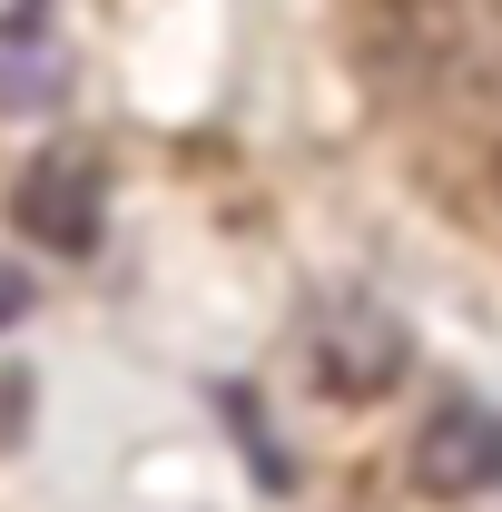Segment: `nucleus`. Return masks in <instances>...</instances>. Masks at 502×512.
I'll list each match as a JSON object with an SVG mask.
<instances>
[{
    "instance_id": "f257e3e1",
    "label": "nucleus",
    "mask_w": 502,
    "mask_h": 512,
    "mask_svg": "<svg viewBox=\"0 0 502 512\" xmlns=\"http://www.w3.org/2000/svg\"><path fill=\"white\" fill-rule=\"evenodd\" d=\"M414 483L434 493V503H483L502 493V414L493 404H443L424 414V434H414Z\"/></svg>"
},
{
    "instance_id": "f03ea898",
    "label": "nucleus",
    "mask_w": 502,
    "mask_h": 512,
    "mask_svg": "<svg viewBox=\"0 0 502 512\" xmlns=\"http://www.w3.org/2000/svg\"><path fill=\"white\" fill-rule=\"evenodd\" d=\"M404 365H414V335L384 316V306H335L325 335H315V375H325V394L375 404V394L404 384Z\"/></svg>"
},
{
    "instance_id": "7ed1b4c3",
    "label": "nucleus",
    "mask_w": 502,
    "mask_h": 512,
    "mask_svg": "<svg viewBox=\"0 0 502 512\" xmlns=\"http://www.w3.org/2000/svg\"><path fill=\"white\" fill-rule=\"evenodd\" d=\"M10 227L60 256H89L99 247V168L89 158H30L10 188Z\"/></svg>"
},
{
    "instance_id": "20e7f679",
    "label": "nucleus",
    "mask_w": 502,
    "mask_h": 512,
    "mask_svg": "<svg viewBox=\"0 0 502 512\" xmlns=\"http://www.w3.org/2000/svg\"><path fill=\"white\" fill-rule=\"evenodd\" d=\"M30 316V276H20V266H10V256H0V335H10V325Z\"/></svg>"
},
{
    "instance_id": "39448f33",
    "label": "nucleus",
    "mask_w": 502,
    "mask_h": 512,
    "mask_svg": "<svg viewBox=\"0 0 502 512\" xmlns=\"http://www.w3.org/2000/svg\"><path fill=\"white\" fill-rule=\"evenodd\" d=\"M414 10H434V0H414Z\"/></svg>"
}]
</instances>
